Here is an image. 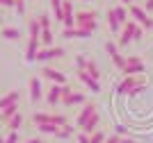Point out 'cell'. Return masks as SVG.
<instances>
[{"label": "cell", "instance_id": "1", "mask_svg": "<svg viewBox=\"0 0 153 143\" xmlns=\"http://www.w3.org/2000/svg\"><path fill=\"white\" fill-rule=\"evenodd\" d=\"M76 27H82V30L96 32V30H98V16H96V12H89V9L78 12V14H76Z\"/></svg>", "mask_w": 153, "mask_h": 143}, {"label": "cell", "instance_id": "2", "mask_svg": "<svg viewBox=\"0 0 153 143\" xmlns=\"http://www.w3.org/2000/svg\"><path fill=\"white\" fill-rule=\"evenodd\" d=\"M137 87H146L144 77H142V75H126V80L117 87V93L119 95H130Z\"/></svg>", "mask_w": 153, "mask_h": 143}, {"label": "cell", "instance_id": "3", "mask_svg": "<svg viewBox=\"0 0 153 143\" xmlns=\"http://www.w3.org/2000/svg\"><path fill=\"white\" fill-rule=\"evenodd\" d=\"M128 14H130L133 21H135V23H140L144 30H153V18L146 14L144 7H140V5H135V2H133V5L128 7Z\"/></svg>", "mask_w": 153, "mask_h": 143}, {"label": "cell", "instance_id": "4", "mask_svg": "<svg viewBox=\"0 0 153 143\" xmlns=\"http://www.w3.org/2000/svg\"><path fill=\"white\" fill-rule=\"evenodd\" d=\"M32 123L34 125H44V123H53V125H66L69 123V118L66 116H62V114H46V111H37L34 116H32Z\"/></svg>", "mask_w": 153, "mask_h": 143}, {"label": "cell", "instance_id": "5", "mask_svg": "<svg viewBox=\"0 0 153 143\" xmlns=\"http://www.w3.org/2000/svg\"><path fill=\"white\" fill-rule=\"evenodd\" d=\"M64 57V48L59 45H51V48H41L37 52V62H53V59H62Z\"/></svg>", "mask_w": 153, "mask_h": 143}, {"label": "cell", "instance_id": "6", "mask_svg": "<svg viewBox=\"0 0 153 143\" xmlns=\"http://www.w3.org/2000/svg\"><path fill=\"white\" fill-rule=\"evenodd\" d=\"M123 73L126 75H142L144 73V62L135 55L126 57V68H123Z\"/></svg>", "mask_w": 153, "mask_h": 143}, {"label": "cell", "instance_id": "7", "mask_svg": "<svg viewBox=\"0 0 153 143\" xmlns=\"http://www.w3.org/2000/svg\"><path fill=\"white\" fill-rule=\"evenodd\" d=\"M41 77L51 80L53 84H66V75H64L62 70H57V68H51V66H46V68L41 70Z\"/></svg>", "mask_w": 153, "mask_h": 143}, {"label": "cell", "instance_id": "8", "mask_svg": "<svg viewBox=\"0 0 153 143\" xmlns=\"http://www.w3.org/2000/svg\"><path fill=\"white\" fill-rule=\"evenodd\" d=\"M41 95H44V87H41V80L34 75V77H30V102L37 105L41 100Z\"/></svg>", "mask_w": 153, "mask_h": 143}, {"label": "cell", "instance_id": "9", "mask_svg": "<svg viewBox=\"0 0 153 143\" xmlns=\"http://www.w3.org/2000/svg\"><path fill=\"white\" fill-rule=\"evenodd\" d=\"M94 114H96V105H91V102L82 105V109H80V114H78V118H76V127H82Z\"/></svg>", "mask_w": 153, "mask_h": 143}, {"label": "cell", "instance_id": "10", "mask_svg": "<svg viewBox=\"0 0 153 143\" xmlns=\"http://www.w3.org/2000/svg\"><path fill=\"white\" fill-rule=\"evenodd\" d=\"M62 87L64 84H53L51 89H48V93H46V102L51 107H57L59 102H62Z\"/></svg>", "mask_w": 153, "mask_h": 143}, {"label": "cell", "instance_id": "11", "mask_svg": "<svg viewBox=\"0 0 153 143\" xmlns=\"http://www.w3.org/2000/svg\"><path fill=\"white\" fill-rule=\"evenodd\" d=\"M78 80L82 82V84L89 89V91H94V93H98V91H101V84H98V80H94V77H91L87 70H78Z\"/></svg>", "mask_w": 153, "mask_h": 143}, {"label": "cell", "instance_id": "12", "mask_svg": "<svg viewBox=\"0 0 153 143\" xmlns=\"http://www.w3.org/2000/svg\"><path fill=\"white\" fill-rule=\"evenodd\" d=\"M133 25H135V21H128V23L123 25L121 34H119V41H117V45H119V48H126V45L133 41Z\"/></svg>", "mask_w": 153, "mask_h": 143}, {"label": "cell", "instance_id": "13", "mask_svg": "<svg viewBox=\"0 0 153 143\" xmlns=\"http://www.w3.org/2000/svg\"><path fill=\"white\" fill-rule=\"evenodd\" d=\"M62 105H64V107L87 105V98H85V93H80V91H71L69 95H64V98H62Z\"/></svg>", "mask_w": 153, "mask_h": 143}, {"label": "cell", "instance_id": "14", "mask_svg": "<svg viewBox=\"0 0 153 143\" xmlns=\"http://www.w3.org/2000/svg\"><path fill=\"white\" fill-rule=\"evenodd\" d=\"M19 100H21V91H9V93H5L2 98H0V111L2 109H7V107H12V105H19Z\"/></svg>", "mask_w": 153, "mask_h": 143}, {"label": "cell", "instance_id": "15", "mask_svg": "<svg viewBox=\"0 0 153 143\" xmlns=\"http://www.w3.org/2000/svg\"><path fill=\"white\" fill-rule=\"evenodd\" d=\"M94 32L89 30H82V27H69V30H64L62 32V37L64 39H89Z\"/></svg>", "mask_w": 153, "mask_h": 143}, {"label": "cell", "instance_id": "16", "mask_svg": "<svg viewBox=\"0 0 153 143\" xmlns=\"http://www.w3.org/2000/svg\"><path fill=\"white\" fill-rule=\"evenodd\" d=\"M39 50H41V41H39V39H30V41H27V48H25V59L27 62H34Z\"/></svg>", "mask_w": 153, "mask_h": 143}, {"label": "cell", "instance_id": "17", "mask_svg": "<svg viewBox=\"0 0 153 143\" xmlns=\"http://www.w3.org/2000/svg\"><path fill=\"white\" fill-rule=\"evenodd\" d=\"M108 25H110V30L114 32V34H121L123 25L119 23V18H117V14H114V7H110V9H108Z\"/></svg>", "mask_w": 153, "mask_h": 143}, {"label": "cell", "instance_id": "18", "mask_svg": "<svg viewBox=\"0 0 153 143\" xmlns=\"http://www.w3.org/2000/svg\"><path fill=\"white\" fill-rule=\"evenodd\" d=\"M98 123H101V116H98V111H96L94 116H91V118L87 120V123H85L82 127H80V132H85V134H89V136H91V134H94V132L98 130Z\"/></svg>", "mask_w": 153, "mask_h": 143}, {"label": "cell", "instance_id": "19", "mask_svg": "<svg viewBox=\"0 0 153 143\" xmlns=\"http://www.w3.org/2000/svg\"><path fill=\"white\" fill-rule=\"evenodd\" d=\"M23 120H25V118H23V114H16V116H14V118H9V120H7V130H9V132H19L21 130V127H23Z\"/></svg>", "mask_w": 153, "mask_h": 143}, {"label": "cell", "instance_id": "20", "mask_svg": "<svg viewBox=\"0 0 153 143\" xmlns=\"http://www.w3.org/2000/svg\"><path fill=\"white\" fill-rule=\"evenodd\" d=\"M51 7H53V14H55V21L62 23L64 21V0H51Z\"/></svg>", "mask_w": 153, "mask_h": 143}, {"label": "cell", "instance_id": "21", "mask_svg": "<svg viewBox=\"0 0 153 143\" xmlns=\"http://www.w3.org/2000/svg\"><path fill=\"white\" fill-rule=\"evenodd\" d=\"M27 32H30V39H39V37H41L39 18H30V21H27Z\"/></svg>", "mask_w": 153, "mask_h": 143}, {"label": "cell", "instance_id": "22", "mask_svg": "<svg viewBox=\"0 0 153 143\" xmlns=\"http://www.w3.org/2000/svg\"><path fill=\"white\" fill-rule=\"evenodd\" d=\"M0 37L7 39V41H19V39H21V32L16 30V27H2V30H0Z\"/></svg>", "mask_w": 153, "mask_h": 143}, {"label": "cell", "instance_id": "23", "mask_svg": "<svg viewBox=\"0 0 153 143\" xmlns=\"http://www.w3.org/2000/svg\"><path fill=\"white\" fill-rule=\"evenodd\" d=\"M73 130H76V127H73L71 123L62 125V127L57 130V134H55V139H59V141H64V139H71V136H73Z\"/></svg>", "mask_w": 153, "mask_h": 143}, {"label": "cell", "instance_id": "24", "mask_svg": "<svg viewBox=\"0 0 153 143\" xmlns=\"http://www.w3.org/2000/svg\"><path fill=\"white\" fill-rule=\"evenodd\" d=\"M114 14H117V18H119V23H121V25H126L128 21H130V18H128L130 14H128V7L126 5H114Z\"/></svg>", "mask_w": 153, "mask_h": 143}, {"label": "cell", "instance_id": "25", "mask_svg": "<svg viewBox=\"0 0 153 143\" xmlns=\"http://www.w3.org/2000/svg\"><path fill=\"white\" fill-rule=\"evenodd\" d=\"M39 41H41V48H51L53 41H55V34H53V30H41V37H39Z\"/></svg>", "mask_w": 153, "mask_h": 143}, {"label": "cell", "instance_id": "26", "mask_svg": "<svg viewBox=\"0 0 153 143\" xmlns=\"http://www.w3.org/2000/svg\"><path fill=\"white\" fill-rule=\"evenodd\" d=\"M19 114V105H12V107H7V109H2L0 111V123H7L9 118H14Z\"/></svg>", "mask_w": 153, "mask_h": 143}, {"label": "cell", "instance_id": "27", "mask_svg": "<svg viewBox=\"0 0 153 143\" xmlns=\"http://www.w3.org/2000/svg\"><path fill=\"white\" fill-rule=\"evenodd\" d=\"M85 70H87V73H89L91 77H94V80H101V68L96 66V62H94V59H89V62H87Z\"/></svg>", "mask_w": 153, "mask_h": 143}, {"label": "cell", "instance_id": "28", "mask_svg": "<svg viewBox=\"0 0 153 143\" xmlns=\"http://www.w3.org/2000/svg\"><path fill=\"white\" fill-rule=\"evenodd\" d=\"M37 130L41 132V134H57V130H59V125H53V123H44V125H37Z\"/></svg>", "mask_w": 153, "mask_h": 143}, {"label": "cell", "instance_id": "29", "mask_svg": "<svg viewBox=\"0 0 153 143\" xmlns=\"http://www.w3.org/2000/svg\"><path fill=\"white\" fill-rule=\"evenodd\" d=\"M110 62H112V64L117 66V68H119V70L123 73V68H126V57H123L121 52H117V55H112V57H110Z\"/></svg>", "mask_w": 153, "mask_h": 143}, {"label": "cell", "instance_id": "30", "mask_svg": "<svg viewBox=\"0 0 153 143\" xmlns=\"http://www.w3.org/2000/svg\"><path fill=\"white\" fill-rule=\"evenodd\" d=\"M14 9H16V14H19V16H25V14H27V5H25V0H16Z\"/></svg>", "mask_w": 153, "mask_h": 143}, {"label": "cell", "instance_id": "31", "mask_svg": "<svg viewBox=\"0 0 153 143\" xmlns=\"http://www.w3.org/2000/svg\"><path fill=\"white\" fill-rule=\"evenodd\" d=\"M105 52L112 57V55H117V52H121V50H119V45H117L114 41H105Z\"/></svg>", "mask_w": 153, "mask_h": 143}, {"label": "cell", "instance_id": "32", "mask_svg": "<svg viewBox=\"0 0 153 143\" xmlns=\"http://www.w3.org/2000/svg\"><path fill=\"white\" fill-rule=\"evenodd\" d=\"M105 139H108V134L101 130H96L94 134H91V143H105Z\"/></svg>", "mask_w": 153, "mask_h": 143}, {"label": "cell", "instance_id": "33", "mask_svg": "<svg viewBox=\"0 0 153 143\" xmlns=\"http://www.w3.org/2000/svg\"><path fill=\"white\" fill-rule=\"evenodd\" d=\"M39 25H41V30H51V16L41 14V16H39Z\"/></svg>", "mask_w": 153, "mask_h": 143}, {"label": "cell", "instance_id": "34", "mask_svg": "<svg viewBox=\"0 0 153 143\" xmlns=\"http://www.w3.org/2000/svg\"><path fill=\"white\" fill-rule=\"evenodd\" d=\"M5 143H21V134L19 132H9L5 136Z\"/></svg>", "mask_w": 153, "mask_h": 143}, {"label": "cell", "instance_id": "35", "mask_svg": "<svg viewBox=\"0 0 153 143\" xmlns=\"http://www.w3.org/2000/svg\"><path fill=\"white\" fill-rule=\"evenodd\" d=\"M87 62H89V59H87L85 55H78V57H76V66H78V70H85Z\"/></svg>", "mask_w": 153, "mask_h": 143}, {"label": "cell", "instance_id": "36", "mask_svg": "<svg viewBox=\"0 0 153 143\" xmlns=\"http://www.w3.org/2000/svg\"><path fill=\"white\" fill-rule=\"evenodd\" d=\"M78 143H91V136L85 132H78Z\"/></svg>", "mask_w": 153, "mask_h": 143}, {"label": "cell", "instance_id": "37", "mask_svg": "<svg viewBox=\"0 0 153 143\" xmlns=\"http://www.w3.org/2000/svg\"><path fill=\"white\" fill-rule=\"evenodd\" d=\"M114 134H119V136H123V134H126V125H114Z\"/></svg>", "mask_w": 153, "mask_h": 143}, {"label": "cell", "instance_id": "38", "mask_svg": "<svg viewBox=\"0 0 153 143\" xmlns=\"http://www.w3.org/2000/svg\"><path fill=\"white\" fill-rule=\"evenodd\" d=\"M119 141H121V136H119V134H112V136L105 139V143H119Z\"/></svg>", "mask_w": 153, "mask_h": 143}, {"label": "cell", "instance_id": "39", "mask_svg": "<svg viewBox=\"0 0 153 143\" xmlns=\"http://www.w3.org/2000/svg\"><path fill=\"white\" fill-rule=\"evenodd\" d=\"M14 5H16V0H0V7H12L14 9Z\"/></svg>", "mask_w": 153, "mask_h": 143}, {"label": "cell", "instance_id": "40", "mask_svg": "<svg viewBox=\"0 0 153 143\" xmlns=\"http://www.w3.org/2000/svg\"><path fill=\"white\" fill-rule=\"evenodd\" d=\"M144 9H146V14H153V0H146V2H144Z\"/></svg>", "mask_w": 153, "mask_h": 143}, {"label": "cell", "instance_id": "41", "mask_svg": "<svg viewBox=\"0 0 153 143\" xmlns=\"http://www.w3.org/2000/svg\"><path fill=\"white\" fill-rule=\"evenodd\" d=\"M23 143H44L41 139H27V141H23Z\"/></svg>", "mask_w": 153, "mask_h": 143}, {"label": "cell", "instance_id": "42", "mask_svg": "<svg viewBox=\"0 0 153 143\" xmlns=\"http://www.w3.org/2000/svg\"><path fill=\"white\" fill-rule=\"evenodd\" d=\"M119 143H135V139H123L121 136V141H119Z\"/></svg>", "mask_w": 153, "mask_h": 143}, {"label": "cell", "instance_id": "43", "mask_svg": "<svg viewBox=\"0 0 153 143\" xmlns=\"http://www.w3.org/2000/svg\"><path fill=\"white\" fill-rule=\"evenodd\" d=\"M133 2H135V0H121V5H126V7H130Z\"/></svg>", "mask_w": 153, "mask_h": 143}, {"label": "cell", "instance_id": "44", "mask_svg": "<svg viewBox=\"0 0 153 143\" xmlns=\"http://www.w3.org/2000/svg\"><path fill=\"white\" fill-rule=\"evenodd\" d=\"M0 143H5V136H0Z\"/></svg>", "mask_w": 153, "mask_h": 143}, {"label": "cell", "instance_id": "45", "mask_svg": "<svg viewBox=\"0 0 153 143\" xmlns=\"http://www.w3.org/2000/svg\"><path fill=\"white\" fill-rule=\"evenodd\" d=\"M0 23H2V16H0Z\"/></svg>", "mask_w": 153, "mask_h": 143}]
</instances>
